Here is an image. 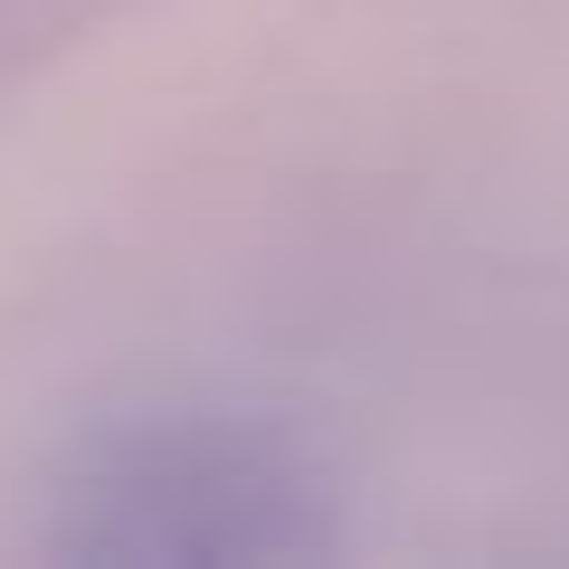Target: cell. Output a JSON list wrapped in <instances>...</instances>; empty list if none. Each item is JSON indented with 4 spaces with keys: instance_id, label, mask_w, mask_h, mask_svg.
Returning a JSON list of instances; mask_svg holds the SVG:
<instances>
[{
    "instance_id": "1",
    "label": "cell",
    "mask_w": 569,
    "mask_h": 569,
    "mask_svg": "<svg viewBox=\"0 0 569 569\" xmlns=\"http://www.w3.org/2000/svg\"><path fill=\"white\" fill-rule=\"evenodd\" d=\"M58 550L96 569H284L323 560V485L257 427H123L67 475Z\"/></svg>"
}]
</instances>
